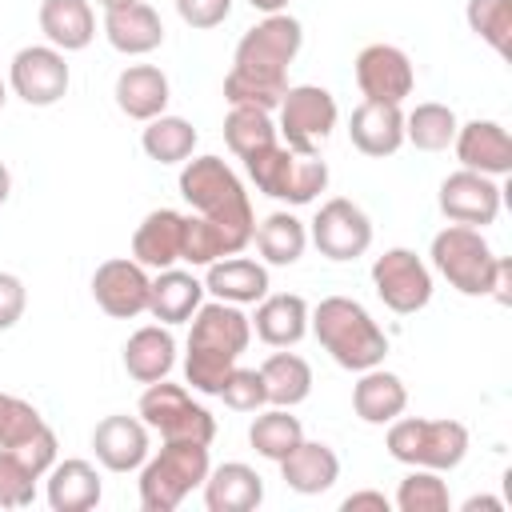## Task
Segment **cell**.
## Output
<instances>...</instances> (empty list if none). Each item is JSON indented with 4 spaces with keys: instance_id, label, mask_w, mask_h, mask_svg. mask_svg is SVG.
Here are the masks:
<instances>
[{
    "instance_id": "f6af8a7d",
    "label": "cell",
    "mask_w": 512,
    "mask_h": 512,
    "mask_svg": "<svg viewBox=\"0 0 512 512\" xmlns=\"http://www.w3.org/2000/svg\"><path fill=\"white\" fill-rule=\"evenodd\" d=\"M340 508H344V512H388V508H392V500H388L384 492L360 488V492L344 496V500H340Z\"/></svg>"
},
{
    "instance_id": "cb8c5ba5",
    "label": "cell",
    "mask_w": 512,
    "mask_h": 512,
    "mask_svg": "<svg viewBox=\"0 0 512 512\" xmlns=\"http://www.w3.org/2000/svg\"><path fill=\"white\" fill-rule=\"evenodd\" d=\"M116 108L128 116V120H140L148 124L152 116H160L172 100V88H168V76L156 68V64H128L120 76H116Z\"/></svg>"
},
{
    "instance_id": "603a6c76",
    "label": "cell",
    "mask_w": 512,
    "mask_h": 512,
    "mask_svg": "<svg viewBox=\"0 0 512 512\" xmlns=\"http://www.w3.org/2000/svg\"><path fill=\"white\" fill-rule=\"evenodd\" d=\"M44 496H48V508L52 512H92L104 496V484H100V472L88 464V460H56L48 472H44Z\"/></svg>"
},
{
    "instance_id": "681fc988",
    "label": "cell",
    "mask_w": 512,
    "mask_h": 512,
    "mask_svg": "<svg viewBox=\"0 0 512 512\" xmlns=\"http://www.w3.org/2000/svg\"><path fill=\"white\" fill-rule=\"evenodd\" d=\"M8 192H12V172H8V164L0 160V204L8 200Z\"/></svg>"
},
{
    "instance_id": "7bdbcfd3",
    "label": "cell",
    "mask_w": 512,
    "mask_h": 512,
    "mask_svg": "<svg viewBox=\"0 0 512 512\" xmlns=\"http://www.w3.org/2000/svg\"><path fill=\"white\" fill-rule=\"evenodd\" d=\"M176 12L188 28L208 32V28H220L232 16V0H176Z\"/></svg>"
},
{
    "instance_id": "8992f818",
    "label": "cell",
    "mask_w": 512,
    "mask_h": 512,
    "mask_svg": "<svg viewBox=\"0 0 512 512\" xmlns=\"http://www.w3.org/2000/svg\"><path fill=\"white\" fill-rule=\"evenodd\" d=\"M208 468H212L208 444H200V440H164V448L140 464V508L144 512L180 508L184 496L204 484Z\"/></svg>"
},
{
    "instance_id": "e575fe53",
    "label": "cell",
    "mask_w": 512,
    "mask_h": 512,
    "mask_svg": "<svg viewBox=\"0 0 512 512\" xmlns=\"http://www.w3.org/2000/svg\"><path fill=\"white\" fill-rule=\"evenodd\" d=\"M140 148H144V156L156 160V164H184V160L192 156V148H196V128H192L184 116L160 112V116H152V120L144 124Z\"/></svg>"
},
{
    "instance_id": "f1b7e54d",
    "label": "cell",
    "mask_w": 512,
    "mask_h": 512,
    "mask_svg": "<svg viewBox=\"0 0 512 512\" xmlns=\"http://www.w3.org/2000/svg\"><path fill=\"white\" fill-rule=\"evenodd\" d=\"M172 364H176V340H172L168 324H144L124 340V372L136 384L168 380Z\"/></svg>"
},
{
    "instance_id": "7402d4cb",
    "label": "cell",
    "mask_w": 512,
    "mask_h": 512,
    "mask_svg": "<svg viewBox=\"0 0 512 512\" xmlns=\"http://www.w3.org/2000/svg\"><path fill=\"white\" fill-rule=\"evenodd\" d=\"M204 508L208 512H252L264 504V480L252 464L228 460L220 468H208L204 476Z\"/></svg>"
},
{
    "instance_id": "484cf974",
    "label": "cell",
    "mask_w": 512,
    "mask_h": 512,
    "mask_svg": "<svg viewBox=\"0 0 512 512\" xmlns=\"http://www.w3.org/2000/svg\"><path fill=\"white\" fill-rule=\"evenodd\" d=\"M104 36L124 56H148V52H156L164 44V24H160L152 4L136 0V4L104 12Z\"/></svg>"
},
{
    "instance_id": "816d5d0a",
    "label": "cell",
    "mask_w": 512,
    "mask_h": 512,
    "mask_svg": "<svg viewBox=\"0 0 512 512\" xmlns=\"http://www.w3.org/2000/svg\"><path fill=\"white\" fill-rule=\"evenodd\" d=\"M4 100H8V84L0 80V108H4Z\"/></svg>"
},
{
    "instance_id": "3957f363",
    "label": "cell",
    "mask_w": 512,
    "mask_h": 512,
    "mask_svg": "<svg viewBox=\"0 0 512 512\" xmlns=\"http://www.w3.org/2000/svg\"><path fill=\"white\" fill-rule=\"evenodd\" d=\"M180 196L188 208L204 220H212L232 252H244L256 232L252 200L244 192V180L220 160V156H188L180 168Z\"/></svg>"
},
{
    "instance_id": "6da1fadb",
    "label": "cell",
    "mask_w": 512,
    "mask_h": 512,
    "mask_svg": "<svg viewBox=\"0 0 512 512\" xmlns=\"http://www.w3.org/2000/svg\"><path fill=\"white\" fill-rule=\"evenodd\" d=\"M304 28L288 12H272L260 24H252L232 56V68L224 76V100L276 112L280 96L288 92V68L300 56Z\"/></svg>"
},
{
    "instance_id": "7dc6e473",
    "label": "cell",
    "mask_w": 512,
    "mask_h": 512,
    "mask_svg": "<svg viewBox=\"0 0 512 512\" xmlns=\"http://www.w3.org/2000/svg\"><path fill=\"white\" fill-rule=\"evenodd\" d=\"M460 508H464V512H480V508H484V512H504V500H496V496H468Z\"/></svg>"
},
{
    "instance_id": "ac0fdd59",
    "label": "cell",
    "mask_w": 512,
    "mask_h": 512,
    "mask_svg": "<svg viewBox=\"0 0 512 512\" xmlns=\"http://www.w3.org/2000/svg\"><path fill=\"white\" fill-rule=\"evenodd\" d=\"M92 448L108 472H136L148 460V424L140 416L112 412L92 428Z\"/></svg>"
},
{
    "instance_id": "bcb514c9",
    "label": "cell",
    "mask_w": 512,
    "mask_h": 512,
    "mask_svg": "<svg viewBox=\"0 0 512 512\" xmlns=\"http://www.w3.org/2000/svg\"><path fill=\"white\" fill-rule=\"evenodd\" d=\"M488 296H492L496 304H512V260H508V256H500V260H496V272H492Z\"/></svg>"
},
{
    "instance_id": "4dcf8cb0",
    "label": "cell",
    "mask_w": 512,
    "mask_h": 512,
    "mask_svg": "<svg viewBox=\"0 0 512 512\" xmlns=\"http://www.w3.org/2000/svg\"><path fill=\"white\" fill-rule=\"evenodd\" d=\"M40 32L60 52H80L96 36V12L88 0H40Z\"/></svg>"
},
{
    "instance_id": "ba28073f",
    "label": "cell",
    "mask_w": 512,
    "mask_h": 512,
    "mask_svg": "<svg viewBox=\"0 0 512 512\" xmlns=\"http://www.w3.org/2000/svg\"><path fill=\"white\" fill-rule=\"evenodd\" d=\"M432 268L460 292V296H488L492 272H496V252L484 240L480 228L468 224H448L444 232L432 236Z\"/></svg>"
},
{
    "instance_id": "ffe728a7",
    "label": "cell",
    "mask_w": 512,
    "mask_h": 512,
    "mask_svg": "<svg viewBox=\"0 0 512 512\" xmlns=\"http://www.w3.org/2000/svg\"><path fill=\"white\" fill-rule=\"evenodd\" d=\"M184 248V212L176 208H152L136 232H132V260L144 268H176Z\"/></svg>"
},
{
    "instance_id": "ab89813d",
    "label": "cell",
    "mask_w": 512,
    "mask_h": 512,
    "mask_svg": "<svg viewBox=\"0 0 512 512\" xmlns=\"http://www.w3.org/2000/svg\"><path fill=\"white\" fill-rule=\"evenodd\" d=\"M36 472L12 452L0 448V508H28L36 500Z\"/></svg>"
},
{
    "instance_id": "e0dca14e",
    "label": "cell",
    "mask_w": 512,
    "mask_h": 512,
    "mask_svg": "<svg viewBox=\"0 0 512 512\" xmlns=\"http://www.w3.org/2000/svg\"><path fill=\"white\" fill-rule=\"evenodd\" d=\"M456 160L460 168L484 172V176H508L512 172V136L500 120H468L456 128Z\"/></svg>"
},
{
    "instance_id": "9a60e30c",
    "label": "cell",
    "mask_w": 512,
    "mask_h": 512,
    "mask_svg": "<svg viewBox=\"0 0 512 512\" xmlns=\"http://www.w3.org/2000/svg\"><path fill=\"white\" fill-rule=\"evenodd\" d=\"M440 212L452 224H468V228H488L500 216V184L496 176L472 172V168H456L440 180Z\"/></svg>"
},
{
    "instance_id": "30bf717a",
    "label": "cell",
    "mask_w": 512,
    "mask_h": 512,
    "mask_svg": "<svg viewBox=\"0 0 512 512\" xmlns=\"http://www.w3.org/2000/svg\"><path fill=\"white\" fill-rule=\"evenodd\" d=\"M276 112H280L276 132L300 156H320V144L332 136V128L340 120L336 96L328 88H320V84H288V92L280 96Z\"/></svg>"
},
{
    "instance_id": "5b68a950",
    "label": "cell",
    "mask_w": 512,
    "mask_h": 512,
    "mask_svg": "<svg viewBox=\"0 0 512 512\" xmlns=\"http://www.w3.org/2000/svg\"><path fill=\"white\" fill-rule=\"evenodd\" d=\"M388 456L408 464V468H432V472H452L468 456V428L448 416H396L388 424Z\"/></svg>"
},
{
    "instance_id": "d4e9b609",
    "label": "cell",
    "mask_w": 512,
    "mask_h": 512,
    "mask_svg": "<svg viewBox=\"0 0 512 512\" xmlns=\"http://www.w3.org/2000/svg\"><path fill=\"white\" fill-rule=\"evenodd\" d=\"M204 292L224 304H256L268 296V268L252 256H220L204 272Z\"/></svg>"
},
{
    "instance_id": "44dd1931",
    "label": "cell",
    "mask_w": 512,
    "mask_h": 512,
    "mask_svg": "<svg viewBox=\"0 0 512 512\" xmlns=\"http://www.w3.org/2000/svg\"><path fill=\"white\" fill-rule=\"evenodd\" d=\"M308 300L296 292H268L264 300H256V316L252 332L268 344V348H292L308 336Z\"/></svg>"
},
{
    "instance_id": "8d00e7d4",
    "label": "cell",
    "mask_w": 512,
    "mask_h": 512,
    "mask_svg": "<svg viewBox=\"0 0 512 512\" xmlns=\"http://www.w3.org/2000/svg\"><path fill=\"white\" fill-rule=\"evenodd\" d=\"M304 440V428H300V420L288 412V408H260V416L252 420V428H248V444L256 448V456H264V460H284L296 444Z\"/></svg>"
},
{
    "instance_id": "1f68e13d",
    "label": "cell",
    "mask_w": 512,
    "mask_h": 512,
    "mask_svg": "<svg viewBox=\"0 0 512 512\" xmlns=\"http://www.w3.org/2000/svg\"><path fill=\"white\" fill-rule=\"evenodd\" d=\"M252 240H256V252H260L264 264H272V268H292V264L304 256V248H308V228H304V220L292 216V212H272V216H264V220L256 224Z\"/></svg>"
},
{
    "instance_id": "f35d334b",
    "label": "cell",
    "mask_w": 512,
    "mask_h": 512,
    "mask_svg": "<svg viewBox=\"0 0 512 512\" xmlns=\"http://www.w3.org/2000/svg\"><path fill=\"white\" fill-rule=\"evenodd\" d=\"M464 20L496 56L512 52V0H468Z\"/></svg>"
},
{
    "instance_id": "ee69618b",
    "label": "cell",
    "mask_w": 512,
    "mask_h": 512,
    "mask_svg": "<svg viewBox=\"0 0 512 512\" xmlns=\"http://www.w3.org/2000/svg\"><path fill=\"white\" fill-rule=\"evenodd\" d=\"M28 308V288L16 272H0V332L16 328Z\"/></svg>"
},
{
    "instance_id": "b9f144b4",
    "label": "cell",
    "mask_w": 512,
    "mask_h": 512,
    "mask_svg": "<svg viewBox=\"0 0 512 512\" xmlns=\"http://www.w3.org/2000/svg\"><path fill=\"white\" fill-rule=\"evenodd\" d=\"M232 412H260L268 404V392H264V380H260V368H232L216 392Z\"/></svg>"
},
{
    "instance_id": "277c9868",
    "label": "cell",
    "mask_w": 512,
    "mask_h": 512,
    "mask_svg": "<svg viewBox=\"0 0 512 512\" xmlns=\"http://www.w3.org/2000/svg\"><path fill=\"white\" fill-rule=\"evenodd\" d=\"M308 332L320 340V348L348 372H364L384 364L388 336L372 320V312L352 296H324L308 312Z\"/></svg>"
},
{
    "instance_id": "7a4b0ae2",
    "label": "cell",
    "mask_w": 512,
    "mask_h": 512,
    "mask_svg": "<svg viewBox=\"0 0 512 512\" xmlns=\"http://www.w3.org/2000/svg\"><path fill=\"white\" fill-rule=\"evenodd\" d=\"M192 332H188V352H184V380L192 392L216 396L224 376L236 368L252 340V320L240 312V304L208 300L192 312Z\"/></svg>"
},
{
    "instance_id": "f546056e",
    "label": "cell",
    "mask_w": 512,
    "mask_h": 512,
    "mask_svg": "<svg viewBox=\"0 0 512 512\" xmlns=\"http://www.w3.org/2000/svg\"><path fill=\"white\" fill-rule=\"evenodd\" d=\"M408 408V388L396 372L388 368H364L360 380L352 384V412L364 424H392Z\"/></svg>"
},
{
    "instance_id": "f907efd6",
    "label": "cell",
    "mask_w": 512,
    "mask_h": 512,
    "mask_svg": "<svg viewBox=\"0 0 512 512\" xmlns=\"http://www.w3.org/2000/svg\"><path fill=\"white\" fill-rule=\"evenodd\" d=\"M104 12H112V8H124V4H136V0H96Z\"/></svg>"
},
{
    "instance_id": "8fae6325",
    "label": "cell",
    "mask_w": 512,
    "mask_h": 512,
    "mask_svg": "<svg viewBox=\"0 0 512 512\" xmlns=\"http://www.w3.org/2000/svg\"><path fill=\"white\" fill-rule=\"evenodd\" d=\"M372 288L396 316H412L432 300V268L412 248H388L372 260Z\"/></svg>"
},
{
    "instance_id": "5bb4252c",
    "label": "cell",
    "mask_w": 512,
    "mask_h": 512,
    "mask_svg": "<svg viewBox=\"0 0 512 512\" xmlns=\"http://www.w3.org/2000/svg\"><path fill=\"white\" fill-rule=\"evenodd\" d=\"M356 88L364 100H380V104H404L416 88V68L408 60L404 48L396 44H368L356 52Z\"/></svg>"
},
{
    "instance_id": "60d3db41",
    "label": "cell",
    "mask_w": 512,
    "mask_h": 512,
    "mask_svg": "<svg viewBox=\"0 0 512 512\" xmlns=\"http://www.w3.org/2000/svg\"><path fill=\"white\" fill-rule=\"evenodd\" d=\"M40 428H44V416L28 400H20L12 392H0V448H16L28 436H36Z\"/></svg>"
},
{
    "instance_id": "74e56055",
    "label": "cell",
    "mask_w": 512,
    "mask_h": 512,
    "mask_svg": "<svg viewBox=\"0 0 512 512\" xmlns=\"http://www.w3.org/2000/svg\"><path fill=\"white\" fill-rule=\"evenodd\" d=\"M392 504H396L400 512H448V508H452V496H448V484H444L440 472H432V468H412V472L400 480Z\"/></svg>"
},
{
    "instance_id": "836d02e7",
    "label": "cell",
    "mask_w": 512,
    "mask_h": 512,
    "mask_svg": "<svg viewBox=\"0 0 512 512\" xmlns=\"http://www.w3.org/2000/svg\"><path fill=\"white\" fill-rule=\"evenodd\" d=\"M224 144L232 148L236 160H248L264 148L276 144V124H272V112L264 108H248V104H228V116H224Z\"/></svg>"
},
{
    "instance_id": "4fadbf2b",
    "label": "cell",
    "mask_w": 512,
    "mask_h": 512,
    "mask_svg": "<svg viewBox=\"0 0 512 512\" xmlns=\"http://www.w3.org/2000/svg\"><path fill=\"white\" fill-rule=\"evenodd\" d=\"M308 240L316 244L320 256L344 264V260H356V256H364L372 248V220H368V212L360 204H352L344 196H332L312 216Z\"/></svg>"
},
{
    "instance_id": "52a82bcc",
    "label": "cell",
    "mask_w": 512,
    "mask_h": 512,
    "mask_svg": "<svg viewBox=\"0 0 512 512\" xmlns=\"http://www.w3.org/2000/svg\"><path fill=\"white\" fill-rule=\"evenodd\" d=\"M244 172L256 184V192H264V196H272L280 204H292V208L312 204L328 188V164L320 156H300L280 140L272 148L248 156Z\"/></svg>"
},
{
    "instance_id": "83f0119b",
    "label": "cell",
    "mask_w": 512,
    "mask_h": 512,
    "mask_svg": "<svg viewBox=\"0 0 512 512\" xmlns=\"http://www.w3.org/2000/svg\"><path fill=\"white\" fill-rule=\"evenodd\" d=\"M280 476L292 492L300 496H320L340 480V456L324 444V440H300L284 460H280Z\"/></svg>"
},
{
    "instance_id": "2e32d148",
    "label": "cell",
    "mask_w": 512,
    "mask_h": 512,
    "mask_svg": "<svg viewBox=\"0 0 512 512\" xmlns=\"http://www.w3.org/2000/svg\"><path fill=\"white\" fill-rule=\"evenodd\" d=\"M148 288H152V276L132 256H112L92 272V300L112 320H132L148 312Z\"/></svg>"
},
{
    "instance_id": "d6a6232c",
    "label": "cell",
    "mask_w": 512,
    "mask_h": 512,
    "mask_svg": "<svg viewBox=\"0 0 512 512\" xmlns=\"http://www.w3.org/2000/svg\"><path fill=\"white\" fill-rule=\"evenodd\" d=\"M260 380H264V392H268L272 408H296L312 392V368L296 352H272L260 364Z\"/></svg>"
},
{
    "instance_id": "4316f807",
    "label": "cell",
    "mask_w": 512,
    "mask_h": 512,
    "mask_svg": "<svg viewBox=\"0 0 512 512\" xmlns=\"http://www.w3.org/2000/svg\"><path fill=\"white\" fill-rule=\"evenodd\" d=\"M204 304V280L184 268H160L148 288V316L160 324H188L192 312Z\"/></svg>"
},
{
    "instance_id": "d590c367",
    "label": "cell",
    "mask_w": 512,
    "mask_h": 512,
    "mask_svg": "<svg viewBox=\"0 0 512 512\" xmlns=\"http://www.w3.org/2000/svg\"><path fill=\"white\" fill-rule=\"evenodd\" d=\"M456 128H460L456 112L436 100H424L412 112H404V144L420 152H444L456 140Z\"/></svg>"
},
{
    "instance_id": "7c38bea8",
    "label": "cell",
    "mask_w": 512,
    "mask_h": 512,
    "mask_svg": "<svg viewBox=\"0 0 512 512\" xmlns=\"http://www.w3.org/2000/svg\"><path fill=\"white\" fill-rule=\"evenodd\" d=\"M72 84L68 60L60 48L52 44H28L12 56L8 64V88L28 104V108H52L56 100H64Z\"/></svg>"
},
{
    "instance_id": "c3c4849f",
    "label": "cell",
    "mask_w": 512,
    "mask_h": 512,
    "mask_svg": "<svg viewBox=\"0 0 512 512\" xmlns=\"http://www.w3.org/2000/svg\"><path fill=\"white\" fill-rule=\"evenodd\" d=\"M256 12H264V16H272V12H284L288 8V0H248Z\"/></svg>"
},
{
    "instance_id": "d6986e66",
    "label": "cell",
    "mask_w": 512,
    "mask_h": 512,
    "mask_svg": "<svg viewBox=\"0 0 512 512\" xmlns=\"http://www.w3.org/2000/svg\"><path fill=\"white\" fill-rule=\"evenodd\" d=\"M348 136H352V148L372 156V160H384L392 152H400L404 144V112L400 104H380V100H360L348 116Z\"/></svg>"
},
{
    "instance_id": "9c48e42d",
    "label": "cell",
    "mask_w": 512,
    "mask_h": 512,
    "mask_svg": "<svg viewBox=\"0 0 512 512\" xmlns=\"http://www.w3.org/2000/svg\"><path fill=\"white\" fill-rule=\"evenodd\" d=\"M136 416L152 432H160V440H200V444L216 440V416L204 404H196L184 384H168V380L148 384L136 404Z\"/></svg>"
}]
</instances>
